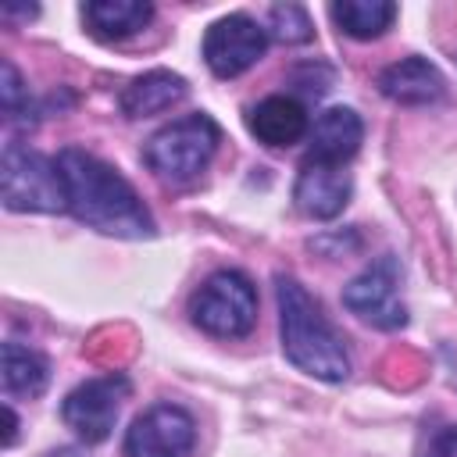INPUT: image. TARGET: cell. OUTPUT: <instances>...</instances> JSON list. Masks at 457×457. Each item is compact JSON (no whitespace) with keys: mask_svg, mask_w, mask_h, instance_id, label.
<instances>
[{"mask_svg":"<svg viewBox=\"0 0 457 457\" xmlns=\"http://www.w3.org/2000/svg\"><path fill=\"white\" fill-rule=\"evenodd\" d=\"M311 161H328V164H343L346 157L357 154L361 139H364V125L357 118V111L350 107H328L314 118L311 132Z\"/></svg>","mask_w":457,"mask_h":457,"instance_id":"13","label":"cell"},{"mask_svg":"<svg viewBox=\"0 0 457 457\" xmlns=\"http://www.w3.org/2000/svg\"><path fill=\"white\" fill-rule=\"evenodd\" d=\"M129 393V382L121 375H104V378H89L82 386H75L64 403H61V418L64 425L82 439V443H104L118 421V407Z\"/></svg>","mask_w":457,"mask_h":457,"instance_id":"8","label":"cell"},{"mask_svg":"<svg viewBox=\"0 0 457 457\" xmlns=\"http://www.w3.org/2000/svg\"><path fill=\"white\" fill-rule=\"evenodd\" d=\"M82 18L96 39L118 43V39H129L139 29H146L154 18V7L146 0H89L82 7Z\"/></svg>","mask_w":457,"mask_h":457,"instance_id":"14","label":"cell"},{"mask_svg":"<svg viewBox=\"0 0 457 457\" xmlns=\"http://www.w3.org/2000/svg\"><path fill=\"white\" fill-rule=\"evenodd\" d=\"M4 418H7V432H4V446H11V443H14V436H18V414H14L11 407H4Z\"/></svg>","mask_w":457,"mask_h":457,"instance_id":"21","label":"cell"},{"mask_svg":"<svg viewBox=\"0 0 457 457\" xmlns=\"http://www.w3.org/2000/svg\"><path fill=\"white\" fill-rule=\"evenodd\" d=\"M46 457H82V450H75V446H57V450H50Z\"/></svg>","mask_w":457,"mask_h":457,"instance_id":"22","label":"cell"},{"mask_svg":"<svg viewBox=\"0 0 457 457\" xmlns=\"http://www.w3.org/2000/svg\"><path fill=\"white\" fill-rule=\"evenodd\" d=\"M268 36L296 46V43H307L314 36V29H311V18L300 4H275L268 11Z\"/></svg>","mask_w":457,"mask_h":457,"instance_id":"18","label":"cell"},{"mask_svg":"<svg viewBox=\"0 0 457 457\" xmlns=\"http://www.w3.org/2000/svg\"><path fill=\"white\" fill-rule=\"evenodd\" d=\"M246 129L264 146H293L311 132V121H307V111L300 100L278 93V96H264L261 104L250 107Z\"/></svg>","mask_w":457,"mask_h":457,"instance_id":"12","label":"cell"},{"mask_svg":"<svg viewBox=\"0 0 457 457\" xmlns=\"http://www.w3.org/2000/svg\"><path fill=\"white\" fill-rule=\"evenodd\" d=\"M196 446V421L179 403H154L125 432V457H189Z\"/></svg>","mask_w":457,"mask_h":457,"instance_id":"7","label":"cell"},{"mask_svg":"<svg viewBox=\"0 0 457 457\" xmlns=\"http://www.w3.org/2000/svg\"><path fill=\"white\" fill-rule=\"evenodd\" d=\"M0 75H4V86H0L4 111H7V118H14L18 104L25 100V89H21V79H18V71H14V64H11V61H4V64H0Z\"/></svg>","mask_w":457,"mask_h":457,"instance_id":"19","label":"cell"},{"mask_svg":"<svg viewBox=\"0 0 457 457\" xmlns=\"http://www.w3.org/2000/svg\"><path fill=\"white\" fill-rule=\"evenodd\" d=\"M328 14L339 25V32H346L353 39H375L393 25L396 4H389V0H343V4H332Z\"/></svg>","mask_w":457,"mask_h":457,"instance_id":"16","label":"cell"},{"mask_svg":"<svg viewBox=\"0 0 457 457\" xmlns=\"http://www.w3.org/2000/svg\"><path fill=\"white\" fill-rule=\"evenodd\" d=\"M57 168L68 193V211L96 232L121 239H146L157 232L139 193L96 154L68 146L57 154Z\"/></svg>","mask_w":457,"mask_h":457,"instance_id":"1","label":"cell"},{"mask_svg":"<svg viewBox=\"0 0 457 457\" xmlns=\"http://www.w3.org/2000/svg\"><path fill=\"white\" fill-rule=\"evenodd\" d=\"M264 50H268V29H261L246 14H225L204 36V61L218 79L243 75L264 57Z\"/></svg>","mask_w":457,"mask_h":457,"instance_id":"9","label":"cell"},{"mask_svg":"<svg viewBox=\"0 0 457 457\" xmlns=\"http://www.w3.org/2000/svg\"><path fill=\"white\" fill-rule=\"evenodd\" d=\"M378 89H382V96H389L396 104L421 107V104H432V100H439L446 93V79H443V71L432 61H425V57H403V61L382 68Z\"/></svg>","mask_w":457,"mask_h":457,"instance_id":"11","label":"cell"},{"mask_svg":"<svg viewBox=\"0 0 457 457\" xmlns=\"http://www.w3.org/2000/svg\"><path fill=\"white\" fill-rule=\"evenodd\" d=\"M0 371H4V389L11 396H39L46 389V378H50L46 361L14 339L4 343V368Z\"/></svg>","mask_w":457,"mask_h":457,"instance_id":"17","label":"cell"},{"mask_svg":"<svg viewBox=\"0 0 457 457\" xmlns=\"http://www.w3.org/2000/svg\"><path fill=\"white\" fill-rule=\"evenodd\" d=\"M400 282V268L393 257H382L375 264H368L357 278L346 282L343 289V303L350 314H357L361 321L382 328V332H396L407 325V307L400 303L396 293Z\"/></svg>","mask_w":457,"mask_h":457,"instance_id":"6","label":"cell"},{"mask_svg":"<svg viewBox=\"0 0 457 457\" xmlns=\"http://www.w3.org/2000/svg\"><path fill=\"white\" fill-rule=\"evenodd\" d=\"M218 143H221V129L207 114H186L157 129L146 139L143 157L150 171L161 175L164 182H193L211 164Z\"/></svg>","mask_w":457,"mask_h":457,"instance_id":"3","label":"cell"},{"mask_svg":"<svg viewBox=\"0 0 457 457\" xmlns=\"http://www.w3.org/2000/svg\"><path fill=\"white\" fill-rule=\"evenodd\" d=\"M425 457H457V428H443V432L428 443Z\"/></svg>","mask_w":457,"mask_h":457,"instance_id":"20","label":"cell"},{"mask_svg":"<svg viewBox=\"0 0 457 457\" xmlns=\"http://www.w3.org/2000/svg\"><path fill=\"white\" fill-rule=\"evenodd\" d=\"M275 296H278L282 353L289 357V364H296L311 378L343 382L350 375V353L343 346V336L328 325L321 307L311 300V293L293 275H278Z\"/></svg>","mask_w":457,"mask_h":457,"instance_id":"2","label":"cell"},{"mask_svg":"<svg viewBox=\"0 0 457 457\" xmlns=\"http://www.w3.org/2000/svg\"><path fill=\"white\" fill-rule=\"evenodd\" d=\"M186 96V79L171 75V71H146L139 79H132L121 93V111L129 118H150L168 111L171 104H179Z\"/></svg>","mask_w":457,"mask_h":457,"instance_id":"15","label":"cell"},{"mask_svg":"<svg viewBox=\"0 0 457 457\" xmlns=\"http://www.w3.org/2000/svg\"><path fill=\"white\" fill-rule=\"evenodd\" d=\"M350 175L343 171V164H328V161H311L300 168L296 186H293V200L300 207V214L314 218V221H328L336 214H343V207L350 204Z\"/></svg>","mask_w":457,"mask_h":457,"instance_id":"10","label":"cell"},{"mask_svg":"<svg viewBox=\"0 0 457 457\" xmlns=\"http://www.w3.org/2000/svg\"><path fill=\"white\" fill-rule=\"evenodd\" d=\"M0 193L11 211H68V193L57 161L29 150L21 143H7L0 157Z\"/></svg>","mask_w":457,"mask_h":457,"instance_id":"4","label":"cell"},{"mask_svg":"<svg viewBox=\"0 0 457 457\" xmlns=\"http://www.w3.org/2000/svg\"><path fill=\"white\" fill-rule=\"evenodd\" d=\"M189 318L196 328L218 339H239L257 321V289L243 271H214L189 300Z\"/></svg>","mask_w":457,"mask_h":457,"instance_id":"5","label":"cell"}]
</instances>
